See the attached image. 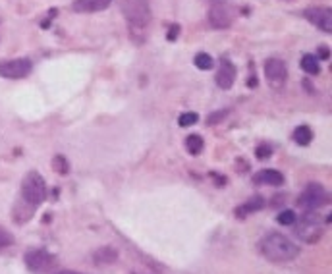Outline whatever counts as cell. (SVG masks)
<instances>
[{
	"instance_id": "obj_1",
	"label": "cell",
	"mask_w": 332,
	"mask_h": 274,
	"mask_svg": "<svg viewBox=\"0 0 332 274\" xmlns=\"http://www.w3.org/2000/svg\"><path fill=\"white\" fill-rule=\"evenodd\" d=\"M261 253L265 259H269L272 263H288L300 255V247L286 236L278 234V232H270L261 240L259 243Z\"/></svg>"
},
{
	"instance_id": "obj_2",
	"label": "cell",
	"mask_w": 332,
	"mask_h": 274,
	"mask_svg": "<svg viewBox=\"0 0 332 274\" xmlns=\"http://www.w3.org/2000/svg\"><path fill=\"white\" fill-rule=\"evenodd\" d=\"M122 14L126 16L130 31H145L151 22V8L147 0H122Z\"/></svg>"
},
{
	"instance_id": "obj_3",
	"label": "cell",
	"mask_w": 332,
	"mask_h": 274,
	"mask_svg": "<svg viewBox=\"0 0 332 274\" xmlns=\"http://www.w3.org/2000/svg\"><path fill=\"white\" fill-rule=\"evenodd\" d=\"M22 199L31 209L39 207L41 203H45V199H47V182L39 172L31 170L24 178V182H22Z\"/></svg>"
},
{
	"instance_id": "obj_4",
	"label": "cell",
	"mask_w": 332,
	"mask_h": 274,
	"mask_svg": "<svg viewBox=\"0 0 332 274\" xmlns=\"http://www.w3.org/2000/svg\"><path fill=\"white\" fill-rule=\"evenodd\" d=\"M326 203H328V193L324 191V187L321 184H307V187L301 191L300 199H298V205L305 212L321 209Z\"/></svg>"
},
{
	"instance_id": "obj_5",
	"label": "cell",
	"mask_w": 332,
	"mask_h": 274,
	"mask_svg": "<svg viewBox=\"0 0 332 274\" xmlns=\"http://www.w3.org/2000/svg\"><path fill=\"white\" fill-rule=\"evenodd\" d=\"M296 236L307 243H315L323 236V224H321L319 217L313 214V210H307L301 217V222L296 226Z\"/></svg>"
},
{
	"instance_id": "obj_6",
	"label": "cell",
	"mask_w": 332,
	"mask_h": 274,
	"mask_svg": "<svg viewBox=\"0 0 332 274\" xmlns=\"http://www.w3.org/2000/svg\"><path fill=\"white\" fill-rule=\"evenodd\" d=\"M25 266L33 274H48L54 268V257L45 249H33L25 253Z\"/></svg>"
},
{
	"instance_id": "obj_7",
	"label": "cell",
	"mask_w": 332,
	"mask_h": 274,
	"mask_svg": "<svg viewBox=\"0 0 332 274\" xmlns=\"http://www.w3.org/2000/svg\"><path fill=\"white\" fill-rule=\"evenodd\" d=\"M33 70L29 58H14V60H2L0 62V75L6 80H24Z\"/></svg>"
},
{
	"instance_id": "obj_8",
	"label": "cell",
	"mask_w": 332,
	"mask_h": 274,
	"mask_svg": "<svg viewBox=\"0 0 332 274\" xmlns=\"http://www.w3.org/2000/svg\"><path fill=\"white\" fill-rule=\"evenodd\" d=\"M207 17H209V25L214 27V29H228L232 22H234V12H232L228 4L216 2V4H213V8L209 10Z\"/></svg>"
},
{
	"instance_id": "obj_9",
	"label": "cell",
	"mask_w": 332,
	"mask_h": 274,
	"mask_svg": "<svg viewBox=\"0 0 332 274\" xmlns=\"http://www.w3.org/2000/svg\"><path fill=\"white\" fill-rule=\"evenodd\" d=\"M303 16L307 17V22H311L317 29H321L323 33H332V10L330 8H324V6L307 8L303 12Z\"/></svg>"
},
{
	"instance_id": "obj_10",
	"label": "cell",
	"mask_w": 332,
	"mask_h": 274,
	"mask_svg": "<svg viewBox=\"0 0 332 274\" xmlns=\"http://www.w3.org/2000/svg\"><path fill=\"white\" fill-rule=\"evenodd\" d=\"M265 75H267V81H269L270 87L280 89L286 83V77H288L286 64L278 58H270V60L265 62Z\"/></svg>"
},
{
	"instance_id": "obj_11",
	"label": "cell",
	"mask_w": 332,
	"mask_h": 274,
	"mask_svg": "<svg viewBox=\"0 0 332 274\" xmlns=\"http://www.w3.org/2000/svg\"><path fill=\"white\" fill-rule=\"evenodd\" d=\"M236 66L232 64L230 60H224L222 58L220 62V68H218V72H216V75H214V80H216V85L220 89H230L232 85H234V81H236Z\"/></svg>"
},
{
	"instance_id": "obj_12",
	"label": "cell",
	"mask_w": 332,
	"mask_h": 274,
	"mask_svg": "<svg viewBox=\"0 0 332 274\" xmlns=\"http://www.w3.org/2000/svg\"><path fill=\"white\" fill-rule=\"evenodd\" d=\"M112 4V0H73L71 8L79 14H91V12H101L106 10Z\"/></svg>"
},
{
	"instance_id": "obj_13",
	"label": "cell",
	"mask_w": 332,
	"mask_h": 274,
	"mask_svg": "<svg viewBox=\"0 0 332 274\" xmlns=\"http://www.w3.org/2000/svg\"><path fill=\"white\" fill-rule=\"evenodd\" d=\"M253 182L255 184H261V186H282L284 184V174L278 172V170H272V168H265V170H259L257 174L253 176Z\"/></svg>"
},
{
	"instance_id": "obj_14",
	"label": "cell",
	"mask_w": 332,
	"mask_h": 274,
	"mask_svg": "<svg viewBox=\"0 0 332 274\" xmlns=\"http://www.w3.org/2000/svg\"><path fill=\"white\" fill-rule=\"evenodd\" d=\"M263 207H265V199H263L261 195H257V197H253V199H249L247 203H244L242 207H237L236 209V214L239 218H244L245 214H251V212H255V210H261Z\"/></svg>"
},
{
	"instance_id": "obj_15",
	"label": "cell",
	"mask_w": 332,
	"mask_h": 274,
	"mask_svg": "<svg viewBox=\"0 0 332 274\" xmlns=\"http://www.w3.org/2000/svg\"><path fill=\"white\" fill-rule=\"evenodd\" d=\"M301 70L309 75H319L321 73V66H319V58L315 54H303L301 56Z\"/></svg>"
},
{
	"instance_id": "obj_16",
	"label": "cell",
	"mask_w": 332,
	"mask_h": 274,
	"mask_svg": "<svg viewBox=\"0 0 332 274\" xmlns=\"http://www.w3.org/2000/svg\"><path fill=\"white\" fill-rule=\"evenodd\" d=\"M186 149H188V153L193 154V156L201 154V151L205 149V141H203V137L201 135H188L186 137Z\"/></svg>"
},
{
	"instance_id": "obj_17",
	"label": "cell",
	"mask_w": 332,
	"mask_h": 274,
	"mask_svg": "<svg viewBox=\"0 0 332 274\" xmlns=\"http://www.w3.org/2000/svg\"><path fill=\"white\" fill-rule=\"evenodd\" d=\"M311 139H313V131L309 126H300V128L293 129V141L298 143V145H309L311 143Z\"/></svg>"
},
{
	"instance_id": "obj_18",
	"label": "cell",
	"mask_w": 332,
	"mask_h": 274,
	"mask_svg": "<svg viewBox=\"0 0 332 274\" xmlns=\"http://www.w3.org/2000/svg\"><path fill=\"white\" fill-rule=\"evenodd\" d=\"M118 257V253L112 249V247H101V249H97L93 253V259H95V263H112V261H116Z\"/></svg>"
},
{
	"instance_id": "obj_19",
	"label": "cell",
	"mask_w": 332,
	"mask_h": 274,
	"mask_svg": "<svg viewBox=\"0 0 332 274\" xmlns=\"http://www.w3.org/2000/svg\"><path fill=\"white\" fill-rule=\"evenodd\" d=\"M193 64L197 66L199 70H211L214 66V60L211 54H207V52H199V54H195V58H193Z\"/></svg>"
},
{
	"instance_id": "obj_20",
	"label": "cell",
	"mask_w": 332,
	"mask_h": 274,
	"mask_svg": "<svg viewBox=\"0 0 332 274\" xmlns=\"http://www.w3.org/2000/svg\"><path fill=\"white\" fill-rule=\"evenodd\" d=\"M52 168L58 172V174H68L70 172V164H68V161H66V156L64 154H56L54 159H52Z\"/></svg>"
},
{
	"instance_id": "obj_21",
	"label": "cell",
	"mask_w": 332,
	"mask_h": 274,
	"mask_svg": "<svg viewBox=\"0 0 332 274\" xmlns=\"http://www.w3.org/2000/svg\"><path fill=\"white\" fill-rule=\"evenodd\" d=\"M276 222L282 226H293L298 222V217H296L293 210H282V212L276 217Z\"/></svg>"
},
{
	"instance_id": "obj_22",
	"label": "cell",
	"mask_w": 332,
	"mask_h": 274,
	"mask_svg": "<svg viewBox=\"0 0 332 274\" xmlns=\"http://www.w3.org/2000/svg\"><path fill=\"white\" fill-rule=\"evenodd\" d=\"M199 120V114L195 112H183L180 118H178V124L182 126V128H190V126H193V124H197Z\"/></svg>"
},
{
	"instance_id": "obj_23",
	"label": "cell",
	"mask_w": 332,
	"mask_h": 274,
	"mask_svg": "<svg viewBox=\"0 0 332 274\" xmlns=\"http://www.w3.org/2000/svg\"><path fill=\"white\" fill-rule=\"evenodd\" d=\"M226 116H228V110H226V108L216 110V112H213V114H209V116H207V124H209V126H216V124H220Z\"/></svg>"
},
{
	"instance_id": "obj_24",
	"label": "cell",
	"mask_w": 332,
	"mask_h": 274,
	"mask_svg": "<svg viewBox=\"0 0 332 274\" xmlns=\"http://www.w3.org/2000/svg\"><path fill=\"white\" fill-rule=\"evenodd\" d=\"M255 154H257V159H261V161H267L269 156H272V147L267 145V143H261V145L255 149Z\"/></svg>"
},
{
	"instance_id": "obj_25",
	"label": "cell",
	"mask_w": 332,
	"mask_h": 274,
	"mask_svg": "<svg viewBox=\"0 0 332 274\" xmlns=\"http://www.w3.org/2000/svg\"><path fill=\"white\" fill-rule=\"evenodd\" d=\"M14 243V236L6 232L4 228H0V247H6V245H12Z\"/></svg>"
},
{
	"instance_id": "obj_26",
	"label": "cell",
	"mask_w": 332,
	"mask_h": 274,
	"mask_svg": "<svg viewBox=\"0 0 332 274\" xmlns=\"http://www.w3.org/2000/svg\"><path fill=\"white\" fill-rule=\"evenodd\" d=\"M180 35V25H172L168 31V41H176V37Z\"/></svg>"
},
{
	"instance_id": "obj_27",
	"label": "cell",
	"mask_w": 332,
	"mask_h": 274,
	"mask_svg": "<svg viewBox=\"0 0 332 274\" xmlns=\"http://www.w3.org/2000/svg\"><path fill=\"white\" fill-rule=\"evenodd\" d=\"M317 58H323V60H326L328 58V49L326 47H321V50H319V56Z\"/></svg>"
},
{
	"instance_id": "obj_28",
	"label": "cell",
	"mask_w": 332,
	"mask_h": 274,
	"mask_svg": "<svg viewBox=\"0 0 332 274\" xmlns=\"http://www.w3.org/2000/svg\"><path fill=\"white\" fill-rule=\"evenodd\" d=\"M247 87H257V75H251V77H249V81H247Z\"/></svg>"
},
{
	"instance_id": "obj_29",
	"label": "cell",
	"mask_w": 332,
	"mask_h": 274,
	"mask_svg": "<svg viewBox=\"0 0 332 274\" xmlns=\"http://www.w3.org/2000/svg\"><path fill=\"white\" fill-rule=\"evenodd\" d=\"M56 274H81V272H78V270H68V268H64V270H58Z\"/></svg>"
}]
</instances>
